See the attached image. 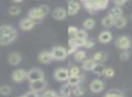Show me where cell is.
Listing matches in <instances>:
<instances>
[{"label": "cell", "instance_id": "f1b7e54d", "mask_svg": "<svg viewBox=\"0 0 132 97\" xmlns=\"http://www.w3.org/2000/svg\"><path fill=\"white\" fill-rule=\"evenodd\" d=\"M95 26V20L93 18H88L83 22V27L85 29H92Z\"/></svg>", "mask_w": 132, "mask_h": 97}, {"label": "cell", "instance_id": "f35d334b", "mask_svg": "<svg viewBox=\"0 0 132 97\" xmlns=\"http://www.w3.org/2000/svg\"><path fill=\"white\" fill-rule=\"evenodd\" d=\"M103 74L106 77H113L114 74H115V71H114L112 68H106V70H105Z\"/></svg>", "mask_w": 132, "mask_h": 97}, {"label": "cell", "instance_id": "4fadbf2b", "mask_svg": "<svg viewBox=\"0 0 132 97\" xmlns=\"http://www.w3.org/2000/svg\"><path fill=\"white\" fill-rule=\"evenodd\" d=\"M38 59L41 63L43 64H49V63L52 62L53 60V55H52L51 52H46V51H44L42 53L39 54L38 55Z\"/></svg>", "mask_w": 132, "mask_h": 97}, {"label": "cell", "instance_id": "44dd1931", "mask_svg": "<svg viewBox=\"0 0 132 97\" xmlns=\"http://www.w3.org/2000/svg\"><path fill=\"white\" fill-rule=\"evenodd\" d=\"M108 5H109L108 0H96V1H94V6H95L97 10L105 9L108 6Z\"/></svg>", "mask_w": 132, "mask_h": 97}, {"label": "cell", "instance_id": "ab89813d", "mask_svg": "<svg viewBox=\"0 0 132 97\" xmlns=\"http://www.w3.org/2000/svg\"><path fill=\"white\" fill-rule=\"evenodd\" d=\"M109 93H110V94L114 95V96L123 97V93H122V92L119 91V90H117V89H112V90H110V91L109 92Z\"/></svg>", "mask_w": 132, "mask_h": 97}, {"label": "cell", "instance_id": "8d00e7d4", "mask_svg": "<svg viewBox=\"0 0 132 97\" xmlns=\"http://www.w3.org/2000/svg\"><path fill=\"white\" fill-rule=\"evenodd\" d=\"M38 8L40 9V11L42 12L44 17H45L46 15H48V13H49V11H50L49 6H46V5H41V6H38Z\"/></svg>", "mask_w": 132, "mask_h": 97}, {"label": "cell", "instance_id": "e0dca14e", "mask_svg": "<svg viewBox=\"0 0 132 97\" xmlns=\"http://www.w3.org/2000/svg\"><path fill=\"white\" fill-rule=\"evenodd\" d=\"M122 13H123L122 8H118V6H114V8H112L110 10V12H109V16L111 17L112 18L115 20V19L122 17Z\"/></svg>", "mask_w": 132, "mask_h": 97}, {"label": "cell", "instance_id": "d4e9b609", "mask_svg": "<svg viewBox=\"0 0 132 97\" xmlns=\"http://www.w3.org/2000/svg\"><path fill=\"white\" fill-rule=\"evenodd\" d=\"M77 47L78 46H76V44L74 43L73 39H70L68 43V48H67V54L68 55H72V54L75 53L77 51Z\"/></svg>", "mask_w": 132, "mask_h": 97}, {"label": "cell", "instance_id": "60d3db41", "mask_svg": "<svg viewBox=\"0 0 132 97\" xmlns=\"http://www.w3.org/2000/svg\"><path fill=\"white\" fill-rule=\"evenodd\" d=\"M94 44H95V42H94L92 39H87L86 42H85V44H84V47L88 48V49H90V48H92L94 46Z\"/></svg>", "mask_w": 132, "mask_h": 97}, {"label": "cell", "instance_id": "e575fe53", "mask_svg": "<svg viewBox=\"0 0 132 97\" xmlns=\"http://www.w3.org/2000/svg\"><path fill=\"white\" fill-rule=\"evenodd\" d=\"M69 73L70 76H78L80 75V69L78 66H72L70 70H69Z\"/></svg>", "mask_w": 132, "mask_h": 97}, {"label": "cell", "instance_id": "1f68e13d", "mask_svg": "<svg viewBox=\"0 0 132 97\" xmlns=\"http://www.w3.org/2000/svg\"><path fill=\"white\" fill-rule=\"evenodd\" d=\"M8 13H9L11 16H18L19 14L21 13L20 6H10L9 9H8Z\"/></svg>", "mask_w": 132, "mask_h": 97}, {"label": "cell", "instance_id": "9c48e42d", "mask_svg": "<svg viewBox=\"0 0 132 97\" xmlns=\"http://www.w3.org/2000/svg\"><path fill=\"white\" fill-rule=\"evenodd\" d=\"M28 17L32 20H41L44 17L43 13L40 11L38 8H33L28 11Z\"/></svg>", "mask_w": 132, "mask_h": 97}, {"label": "cell", "instance_id": "836d02e7", "mask_svg": "<svg viewBox=\"0 0 132 97\" xmlns=\"http://www.w3.org/2000/svg\"><path fill=\"white\" fill-rule=\"evenodd\" d=\"M76 38L83 39V40H87L88 39V35H87V32L85 30H81L78 29L77 32V37Z\"/></svg>", "mask_w": 132, "mask_h": 97}, {"label": "cell", "instance_id": "bcb514c9", "mask_svg": "<svg viewBox=\"0 0 132 97\" xmlns=\"http://www.w3.org/2000/svg\"><path fill=\"white\" fill-rule=\"evenodd\" d=\"M19 97H26V96H24V95H23V96H19Z\"/></svg>", "mask_w": 132, "mask_h": 97}, {"label": "cell", "instance_id": "484cf974", "mask_svg": "<svg viewBox=\"0 0 132 97\" xmlns=\"http://www.w3.org/2000/svg\"><path fill=\"white\" fill-rule=\"evenodd\" d=\"M74 58L77 62H82L86 59V53L82 50H79L74 53Z\"/></svg>", "mask_w": 132, "mask_h": 97}, {"label": "cell", "instance_id": "277c9868", "mask_svg": "<svg viewBox=\"0 0 132 97\" xmlns=\"http://www.w3.org/2000/svg\"><path fill=\"white\" fill-rule=\"evenodd\" d=\"M0 34L1 35H6V36H10L12 38L15 39L17 36V32L13 26H7V25H4V26H0Z\"/></svg>", "mask_w": 132, "mask_h": 97}, {"label": "cell", "instance_id": "7dc6e473", "mask_svg": "<svg viewBox=\"0 0 132 97\" xmlns=\"http://www.w3.org/2000/svg\"><path fill=\"white\" fill-rule=\"evenodd\" d=\"M131 19H132V14H131Z\"/></svg>", "mask_w": 132, "mask_h": 97}, {"label": "cell", "instance_id": "cb8c5ba5", "mask_svg": "<svg viewBox=\"0 0 132 97\" xmlns=\"http://www.w3.org/2000/svg\"><path fill=\"white\" fill-rule=\"evenodd\" d=\"M93 59L96 62H100V63L104 62L107 59V54L104 53V52H97V53L94 54Z\"/></svg>", "mask_w": 132, "mask_h": 97}, {"label": "cell", "instance_id": "2e32d148", "mask_svg": "<svg viewBox=\"0 0 132 97\" xmlns=\"http://www.w3.org/2000/svg\"><path fill=\"white\" fill-rule=\"evenodd\" d=\"M112 40V34L110 31H103L99 35V41L102 44H107Z\"/></svg>", "mask_w": 132, "mask_h": 97}, {"label": "cell", "instance_id": "83f0119b", "mask_svg": "<svg viewBox=\"0 0 132 97\" xmlns=\"http://www.w3.org/2000/svg\"><path fill=\"white\" fill-rule=\"evenodd\" d=\"M61 93L62 94V96L64 97H69L72 93V89H71L70 85L68 84H63L61 88Z\"/></svg>", "mask_w": 132, "mask_h": 97}, {"label": "cell", "instance_id": "4316f807", "mask_svg": "<svg viewBox=\"0 0 132 97\" xmlns=\"http://www.w3.org/2000/svg\"><path fill=\"white\" fill-rule=\"evenodd\" d=\"M105 70H106V67H105V65H103L102 64H97L95 65V67L93 68V70H92V72H93L95 74L97 75H101L104 73Z\"/></svg>", "mask_w": 132, "mask_h": 97}, {"label": "cell", "instance_id": "5b68a950", "mask_svg": "<svg viewBox=\"0 0 132 97\" xmlns=\"http://www.w3.org/2000/svg\"><path fill=\"white\" fill-rule=\"evenodd\" d=\"M69 76H70L69 70L66 69V68H58L54 72V78L57 81H60V82H63V81L68 80Z\"/></svg>", "mask_w": 132, "mask_h": 97}, {"label": "cell", "instance_id": "d590c367", "mask_svg": "<svg viewBox=\"0 0 132 97\" xmlns=\"http://www.w3.org/2000/svg\"><path fill=\"white\" fill-rule=\"evenodd\" d=\"M129 55H130V53L127 50L123 51L122 53L119 55V58H120L121 61H128V58H129Z\"/></svg>", "mask_w": 132, "mask_h": 97}, {"label": "cell", "instance_id": "52a82bcc", "mask_svg": "<svg viewBox=\"0 0 132 97\" xmlns=\"http://www.w3.org/2000/svg\"><path fill=\"white\" fill-rule=\"evenodd\" d=\"M35 24H36L35 21L32 20L29 17H27V18L22 19L20 24H19V26H20L21 29L24 30V31H29V30L33 29L34 26H35Z\"/></svg>", "mask_w": 132, "mask_h": 97}, {"label": "cell", "instance_id": "3957f363", "mask_svg": "<svg viewBox=\"0 0 132 97\" xmlns=\"http://www.w3.org/2000/svg\"><path fill=\"white\" fill-rule=\"evenodd\" d=\"M26 78L29 80V82H35L37 80H41V79L44 78V73L42 70L38 69V68H32L31 70L27 72V77Z\"/></svg>", "mask_w": 132, "mask_h": 97}, {"label": "cell", "instance_id": "ac0fdd59", "mask_svg": "<svg viewBox=\"0 0 132 97\" xmlns=\"http://www.w3.org/2000/svg\"><path fill=\"white\" fill-rule=\"evenodd\" d=\"M68 84L71 86H76V85H79L80 83L82 82L83 81V76L81 75H78V76H69L68 78Z\"/></svg>", "mask_w": 132, "mask_h": 97}, {"label": "cell", "instance_id": "5bb4252c", "mask_svg": "<svg viewBox=\"0 0 132 97\" xmlns=\"http://www.w3.org/2000/svg\"><path fill=\"white\" fill-rule=\"evenodd\" d=\"M22 60V57H21V55L18 53H11L9 55H8V63L12 65H16Z\"/></svg>", "mask_w": 132, "mask_h": 97}, {"label": "cell", "instance_id": "6da1fadb", "mask_svg": "<svg viewBox=\"0 0 132 97\" xmlns=\"http://www.w3.org/2000/svg\"><path fill=\"white\" fill-rule=\"evenodd\" d=\"M51 54L53 55V58L55 60H64L66 57L68 56L67 50L62 46H55L52 49Z\"/></svg>", "mask_w": 132, "mask_h": 97}, {"label": "cell", "instance_id": "b9f144b4", "mask_svg": "<svg viewBox=\"0 0 132 97\" xmlns=\"http://www.w3.org/2000/svg\"><path fill=\"white\" fill-rule=\"evenodd\" d=\"M73 40H74V43H75L76 46H77L78 47L84 46L85 42H86V40H83V39H80V38H75V39H73Z\"/></svg>", "mask_w": 132, "mask_h": 97}, {"label": "cell", "instance_id": "7a4b0ae2", "mask_svg": "<svg viewBox=\"0 0 132 97\" xmlns=\"http://www.w3.org/2000/svg\"><path fill=\"white\" fill-rule=\"evenodd\" d=\"M115 44L119 49L125 51L131 46V40L129 39V37L126 36V35H120L116 39Z\"/></svg>", "mask_w": 132, "mask_h": 97}, {"label": "cell", "instance_id": "7c38bea8", "mask_svg": "<svg viewBox=\"0 0 132 97\" xmlns=\"http://www.w3.org/2000/svg\"><path fill=\"white\" fill-rule=\"evenodd\" d=\"M104 88V84L100 80H93L90 84V89L93 93H100Z\"/></svg>", "mask_w": 132, "mask_h": 97}, {"label": "cell", "instance_id": "74e56055", "mask_svg": "<svg viewBox=\"0 0 132 97\" xmlns=\"http://www.w3.org/2000/svg\"><path fill=\"white\" fill-rule=\"evenodd\" d=\"M42 97H58V94L56 93V92L48 90V91L44 92V93L43 94Z\"/></svg>", "mask_w": 132, "mask_h": 97}, {"label": "cell", "instance_id": "d6a6232c", "mask_svg": "<svg viewBox=\"0 0 132 97\" xmlns=\"http://www.w3.org/2000/svg\"><path fill=\"white\" fill-rule=\"evenodd\" d=\"M12 93V88L9 85H3L0 87V93L3 95H9Z\"/></svg>", "mask_w": 132, "mask_h": 97}, {"label": "cell", "instance_id": "8992f818", "mask_svg": "<svg viewBox=\"0 0 132 97\" xmlns=\"http://www.w3.org/2000/svg\"><path fill=\"white\" fill-rule=\"evenodd\" d=\"M29 86L31 91L38 93V92L42 91V90H44L46 87V82L44 79H41V80H37L35 81V82H31Z\"/></svg>", "mask_w": 132, "mask_h": 97}, {"label": "cell", "instance_id": "603a6c76", "mask_svg": "<svg viewBox=\"0 0 132 97\" xmlns=\"http://www.w3.org/2000/svg\"><path fill=\"white\" fill-rule=\"evenodd\" d=\"M15 39L12 38L10 36H6V35H1L0 34V46H7V44H11L12 42H14Z\"/></svg>", "mask_w": 132, "mask_h": 97}, {"label": "cell", "instance_id": "7bdbcfd3", "mask_svg": "<svg viewBox=\"0 0 132 97\" xmlns=\"http://www.w3.org/2000/svg\"><path fill=\"white\" fill-rule=\"evenodd\" d=\"M126 3H127L126 0H121V1H119V0H115V1H114V5H115V6H118V8H121V6H124Z\"/></svg>", "mask_w": 132, "mask_h": 97}, {"label": "cell", "instance_id": "8fae6325", "mask_svg": "<svg viewBox=\"0 0 132 97\" xmlns=\"http://www.w3.org/2000/svg\"><path fill=\"white\" fill-rule=\"evenodd\" d=\"M81 6L77 1H69L68 2V11L67 14L70 16H73L79 12Z\"/></svg>", "mask_w": 132, "mask_h": 97}, {"label": "cell", "instance_id": "9a60e30c", "mask_svg": "<svg viewBox=\"0 0 132 97\" xmlns=\"http://www.w3.org/2000/svg\"><path fill=\"white\" fill-rule=\"evenodd\" d=\"M96 64H97V62L93 58L85 59L82 62V68L86 71H92Z\"/></svg>", "mask_w": 132, "mask_h": 97}, {"label": "cell", "instance_id": "4dcf8cb0", "mask_svg": "<svg viewBox=\"0 0 132 97\" xmlns=\"http://www.w3.org/2000/svg\"><path fill=\"white\" fill-rule=\"evenodd\" d=\"M77 32L78 29L75 27V26H69L68 28V34H69V36H70V39H75L77 37Z\"/></svg>", "mask_w": 132, "mask_h": 97}, {"label": "cell", "instance_id": "f6af8a7d", "mask_svg": "<svg viewBox=\"0 0 132 97\" xmlns=\"http://www.w3.org/2000/svg\"><path fill=\"white\" fill-rule=\"evenodd\" d=\"M104 97H119V96H114V95H112V94H110V93H107L106 95H105Z\"/></svg>", "mask_w": 132, "mask_h": 97}, {"label": "cell", "instance_id": "ee69618b", "mask_svg": "<svg viewBox=\"0 0 132 97\" xmlns=\"http://www.w3.org/2000/svg\"><path fill=\"white\" fill-rule=\"evenodd\" d=\"M24 96L26 97H39V95H38V93H36V92L29 91L24 94Z\"/></svg>", "mask_w": 132, "mask_h": 97}, {"label": "cell", "instance_id": "d6986e66", "mask_svg": "<svg viewBox=\"0 0 132 97\" xmlns=\"http://www.w3.org/2000/svg\"><path fill=\"white\" fill-rule=\"evenodd\" d=\"M82 4H83V6H84L85 9H86L89 13L95 14L96 12L98 11V10L96 9L95 6H94V1H90V0H88V1H82Z\"/></svg>", "mask_w": 132, "mask_h": 97}, {"label": "cell", "instance_id": "30bf717a", "mask_svg": "<svg viewBox=\"0 0 132 97\" xmlns=\"http://www.w3.org/2000/svg\"><path fill=\"white\" fill-rule=\"evenodd\" d=\"M67 16V12L63 8H56L52 13V17L56 20H62Z\"/></svg>", "mask_w": 132, "mask_h": 97}, {"label": "cell", "instance_id": "f546056e", "mask_svg": "<svg viewBox=\"0 0 132 97\" xmlns=\"http://www.w3.org/2000/svg\"><path fill=\"white\" fill-rule=\"evenodd\" d=\"M72 93H73L75 96H80V95H82L84 93V89L82 87H81L80 85L73 86L72 89Z\"/></svg>", "mask_w": 132, "mask_h": 97}, {"label": "cell", "instance_id": "ba28073f", "mask_svg": "<svg viewBox=\"0 0 132 97\" xmlns=\"http://www.w3.org/2000/svg\"><path fill=\"white\" fill-rule=\"evenodd\" d=\"M27 77V72L24 71L23 69H17L15 71L13 72L12 73V79H13L15 82H22L24 79Z\"/></svg>", "mask_w": 132, "mask_h": 97}, {"label": "cell", "instance_id": "c3c4849f", "mask_svg": "<svg viewBox=\"0 0 132 97\" xmlns=\"http://www.w3.org/2000/svg\"><path fill=\"white\" fill-rule=\"evenodd\" d=\"M58 97H59V96H58ZM61 97H64V96H61Z\"/></svg>", "mask_w": 132, "mask_h": 97}, {"label": "cell", "instance_id": "ffe728a7", "mask_svg": "<svg viewBox=\"0 0 132 97\" xmlns=\"http://www.w3.org/2000/svg\"><path fill=\"white\" fill-rule=\"evenodd\" d=\"M127 24H128V21H127L126 17H120L114 20V26L117 28H123L127 26Z\"/></svg>", "mask_w": 132, "mask_h": 97}, {"label": "cell", "instance_id": "7402d4cb", "mask_svg": "<svg viewBox=\"0 0 132 97\" xmlns=\"http://www.w3.org/2000/svg\"><path fill=\"white\" fill-rule=\"evenodd\" d=\"M101 24H102V26L104 27H111L112 26H114V19L108 15L102 18Z\"/></svg>", "mask_w": 132, "mask_h": 97}]
</instances>
